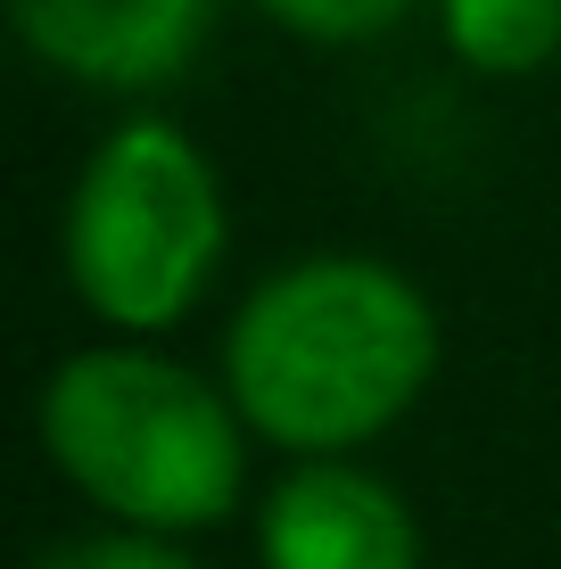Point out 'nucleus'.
<instances>
[{"label": "nucleus", "mask_w": 561, "mask_h": 569, "mask_svg": "<svg viewBox=\"0 0 561 569\" xmlns=\"http://www.w3.org/2000/svg\"><path fill=\"white\" fill-rule=\"evenodd\" d=\"M438 306L372 248H305L223 322V388L281 462L363 455L430 397Z\"/></svg>", "instance_id": "nucleus-1"}, {"label": "nucleus", "mask_w": 561, "mask_h": 569, "mask_svg": "<svg viewBox=\"0 0 561 569\" xmlns=\"http://www.w3.org/2000/svg\"><path fill=\"white\" fill-rule=\"evenodd\" d=\"M50 470L108 528L141 537H207L248 512L257 429L231 405L223 371L173 363L158 339H100L67 356L33 405Z\"/></svg>", "instance_id": "nucleus-2"}, {"label": "nucleus", "mask_w": 561, "mask_h": 569, "mask_svg": "<svg viewBox=\"0 0 561 569\" xmlns=\"http://www.w3.org/2000/svg\"><path fill=\"white\" fill-rule=\"evenodd\" d=\"M231 207L216 157L173 116H124L91 141L58 214V272L108 339H166L216 289Z\"/></svg>", "instance_id": "nucleus-3"}, {"label": "nucleus", "mask_w": 561, "mask_h": 569, "mask_svg": "<svg viewBox=\"0 0 561 569\" xmlns=\"http://www.w3.org/2000/svg\"><path fill=\"white\" fill-rule=\"evenodd\" d=\"M9 17L58 83L100 100L173 91L216 33V0H9Z\"/></svg>", "instance_id": "nucleus-4"}, {"label": "nucleus", "mask_w": 561, "mask_h": 569, "mask_svg": "<svg viewBox=\"0 0 561 569\" xmlns=\"http://www.w3.org/2000/svg\"><path fill=\"white\" fill-rule=\"evenodd\" d=\"M257 569H421V520L363 455H314L264 487Z\"/></svg>", "instance_id": "nucleus-5"}, {"label": "nucleus", "mask_w": 561, "mask_h": 569, "mask_svg": "<svg viewBox=\"0 0 561 569\" xmlns=\"http://www.w3.org/2000/svg\"><path fill=\"white\" fill-rule=\"evenodd\" d=\"M430 17L454 67L488 74V83L545 74L561 58V0H430Z\"/></svg>", "instance_id": "nucleus-6"}, {"label": "nucleus", "mask_w": 561, "mask_h": 569, "mask_svg": "<svg viewBox=\"0 0 561 569\" xmlns=\"http://www.w3.org/2000/svg\"><path fill=\"white\" fill-rule=\"evenodd\" d=\"M264 26H281L289 42H314V50H363L380 33H397L421 0H257Z\"/></svg>", "instance_id": "nucleus-7"}, {"label": "nucleus", "mask_w": 561, "mask_h": 569, "mask_svg": "<svg viewBox=\"0 0 561 569\" xmlns=\"http://www.w3.org/2000/svg\"><path fill=\"white\" fill-rule=\"evenodd\" d=\"M33 569H190V553L173 537H141V528H100V537H67L50 545Z\"/></svg>", "instance_id": "nucleus-8"}]
</instances>
